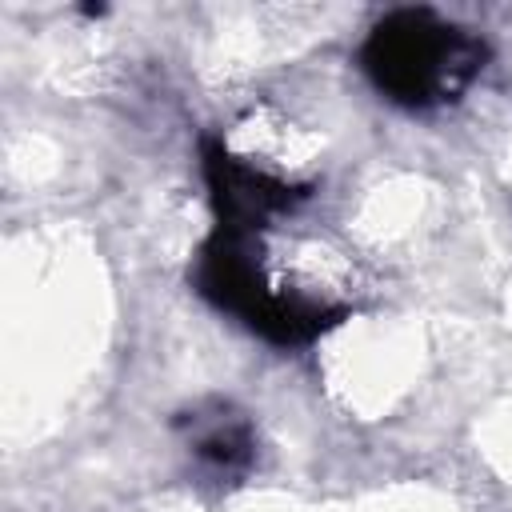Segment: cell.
Segmentation results:
<instances>
[{
	"label": "cell",
	"mask_w": 512,
	"mask_h": 512,
	"mask_svg": "<svg viewBox=\"0 0 512 512\" xmlns=\"http://www.w3.org/2000/svg\"><path fill=\"white\" fill-rule=\"evenodd\" d=\"M492 48L472 28H460L432 8H396L372 24L360 44V68L400 108L456 104L488 68Z\"/></svg>",
	"instance_id": "obj_1"
},
{
	"label": "cell",
	"mask_w": 512,
	"mask_h": 512,
	"mask_svg": "<svg viewBox=\"0 0 512 512\" xmlns=\"http://www.w3.org/2000/svg\"><path fill=\"white\" fill-rule=\"evenodd\" d=\"M260 236L216 228L200 240L188 264V284L212 308L236 316L248 332L276 348H304L348 320L344 304H320L296 292H276L260 268Z\"/></svg>",
	"instance_id": "obj_2"
},
{
	"label": "cell",
	"mask_w": 512,
	"mask_h": 512,
	"mask_svg": "<svg viewBox=\"0 0 512 512\" xmlns=\"http://www.w3.org/2000/svg\"><path fill=\"white\" fill-rule=\"evenodd\" d=\"M200 172L208 184L216 228H232V232H248V236H260L268 228V220L292 212L296 204H304L312 196V184H288V180L240 160L236 152H228V144L220 136H200Z\"/></svg>",
	"instance_id": "obj_3"
},
{
	"label": "cell",
	"mask_w": 512,
	"mask_h": 512,
	"mask_svg": "<svg viewBox=\"0 0 512 512\" xmlns=\"http://www.w3.org/2000/svg\"><path fill=\"white\" fill-rule=\"evenodd\" d=\"M192 452H196L204 464H212L216 472H244V468L252 464V456H256L252 428H248V420L220 412V420H212V424L196 436Z\"/></svg>",
	"instance_id": "obj_4"
}]
</instances>
